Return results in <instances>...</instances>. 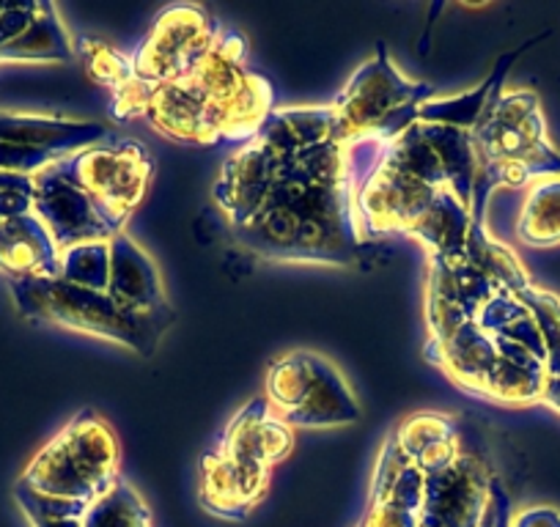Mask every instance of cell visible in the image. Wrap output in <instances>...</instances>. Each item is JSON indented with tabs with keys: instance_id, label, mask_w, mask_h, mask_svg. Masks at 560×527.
Listing matches in <instances>:
<instances>
[{
	"instance_id": "21",
	"label": "cell",
	"mask_w": 560,
	"mask_h": 527,
	"mask_svg": "<svg viewBox=\"0 0 560 527\" xmlns=\"http://www.w3.org/2000/svg\"><path fill=\"white\" fill-rule=\"evenodd\" d=\"M427 360L445 371L448 379L456 382V387L470 396H481L483 382L500 354L494 338L483 327H478V321H470L445 341H427Z\"/></svg>"
},
{
	"instance_id": "1",
	"label": "cell",
	"mask_w": 560,
	"mask_h": 527,
	"mask_svg": "<svg viewBox=\"0 0 560 527\" xmlns=\"http://www.w3.org/2000/svg\"><path fill=\"white\" fill-rule=\"evenodd\" d=\"M234 239L269 261H360L365 239L354 220L349 143L330 138L305 149Z\"/></svg>"
},
{
	"instance_id": "2",
	"label": "cell",
	"mask_w": 560,
	"mask_h": 527,
	"mask_svg": "<svg viewBox=\"0 0 560 527\" xmlns=\"http://www.w3.org/2000/svg\"><path fill=\"white\" fill-rule=\"evenodd\" d=\"M272 110V83L247 69V39L220 28L212 50L190 74L154 89L143 118L171 141L236 152L261 132Z\"/></svg>"
},
{
	"instance_id": "19",
	"label": "cell",
	"mask_w": 560,
	"mask_h": 527,
	"mask_svg": "<svg viewBox=\"0 0 560 527\" xmlns=\"http://www.w3.org/2000/svg\"><path fill=\"white\" fill-rule=\"evenodd\" d=\"M105 138L107 129L96 121H67V118L0 113V143L36 149V152H45L56 160L94 147Z\"/></svg>"
},
{
	"instance_id": "16",
	"label": "cell",
	"mask_w": 560,
	"mask_h": 527,
	"mask_svg": "<svg viewBox=\"0 0 560 527\" xmlns=\"http://www.w3.org/2000/svg\"><path fill=\"white\" fill-rule=\"evenodd\" d=\"M423 472L398 448L396 434L385 440L374 472L369 511L358 527H418Z\"/></svg>"
},
{
	"instance_id": "4",
	"label": "cell",
	"mask_w": 560,
	"mask_h": 527,
	"mask_svg": "<svg viewBox=\"0 0 560 527\" xmlns=\"http://www.w3.org/2000/svg\"><path fill=\"white\" fill-rule=\"evenodd\" d=\"M330 138H336L332 107L272 110L261 132L225 160L223 174L214 185V203L223 209L231 229L250 223L294 160L305 149Z\"/></svg>"
},
{
	"instance_id": "34",
	"label": "cell",
	"mask_w": 560,
	"mask_h": 527,
	"mask_svg": "<svg viewBox=\"0 0 560 527\" xmlns=\"http://www.w3.org/2000/svg\"><path fill=\"white\" fill-rule=\"evenodd\" d=\"M541 405H547L549 410H555L560 415V379H555V376H547L544 379V390H541Z\"/></svg>"
},
{
	"instance_id": "3",
	"label": "cell",
	"mask_w": 560,
	"mask_h": 527,
	"mask_svg": "<svg viewBox=\"0 0 560 527\" xmlns=\"http://www.w3.org/2000/svg\"><path fill=\"white\" fill-rule=\"evenodd\" d=\"M470 138L478 163L472 225H483L487 201L498 187H527L560 174V152L549 143L541 102L533 91L494 96L470 129Z\"/></svg>"
},
{
	"instance_id": "35",
	"label": "cell",
	"mask_w": 560,
	"mask_h": 527,
	"mask_svg": "<svg viewBox=\"0 0 560 527\" xmlns=\"http://www.w3.org/2000/svg\"><path fill=\"white\" fill-rule=\"evenodd\" d=\"M494 519H498V511H494V500H492V503H489L487 516H483V522L478 527H494Z\"/></svg>"
},
{
	"instance_id": "26",
	"label": "cell",
	"mask_w": 560,
	"mask_h": 527,
	"mask_svg": "<svg viewBox=\"0 0 560 527\" xmlns=\"http://www.w3.org/2000/svg\"><path fill=\"white\" fill-rule=\"evenodd\" d=\"M83 527H152V514L140 494L118 478L110 492L89 505Z\"/></svg>"
},
{
	"instance_id": "20",
	"label": "cell",
	"mask_w": 560,
	"mask_h": 527,
	"mask_svg": "<svg viewBox=\"0 0 560 527\" xmlns=\"http://www.w3.org/2000/svg\"><path fill=\"white\" fill-rule=\"evenodd\" d=\"M0 272L12 281L58 278L61 250L34 212L0 223Z\"/></svg>"
},
{
	"instance_id": "27",
	"label": "cell",
	"mask_w": 560,
	"mask_h": 527,
	"mask_svg": "<svg viewBox=\"0 0 560 527\" xmlns=\"http://www.w3.org/2000/svg\"><path fill=\"white\" fill-rule=\"evenodd\" d=\"M74 56L83 63L85 74H89L96 85H102V89H110L113 94L124 91L135 80L132 56H124L121 50L105 45V42L89 39V36H85V39H80L78 47H74Z\"/></svg>"
},
{
	"instance_id": "6",
	"label": "cell",
	"mask_w": 560,
	"mask_h": 527,
	"mask_svg": "<svg viewBox=\"0 0 560 527\" xmlns=\"http://www.w3.org/2000/svg\"><path fill=\"white\" fill-rule=\"evenodd\" d=\"M12 297L20 316L36 325L61 327V330L113 341L118 347L132 349L140 358H152L160 347V338L121 314L110 303L107 292L74 286L61 278H23V281H12Z\"/></svg>"
},
{
	"instance_id": "22",
	"label": "cell",
	"mask_w": 560,
	"mask_h": 527,
	"mask_svg": "<svg viewBox=\"0 0 560 527\" xmlns=\"http://www.w3.org/2000/svg\"><path fill=\"white\" fill-rule=\"evenodd\" d=\"M393 434H396L398 448L404 450V456L423 476L451 465L462 454L459 440H456V423L448 415H440V412L409 415Z\"/></svg>"
},
{
	"instance_id": "14",
	"label": "cell",
	"mask_w": 560,
	"mask_h": 527,
	"mask_svg": "<svg viewBox=\"0 0 560 527\" xmlns=\"http://www.w3.org/2000/svg\"><path fill=\"white\" fill-rule=\"evenodd\" d=\"M74 45L52 3H0V63H69Z\"/></svg>"
},
{
	"instance_id": "25",
	"label": "cell",
	"mask_w": 560,
	"mask_h": 527,
	"mask_svg": "<svg viewBox=\"0 0 560 527\" xmlns=\"http://www.w3.org/2000/svg\"><path fill=\"white\" fill-rule=\"evenodd\" d=\"M544 379H547V371L525 368V365H516L511 360L500 358L494 368L489 371L487 382H483L481 399L514 407L536 405L541 399Z\"/></svg>"
},
{
	"instance_id": "9",
	"label": "cell",
	"mask_w": 560,
	"mask_h": 527,
	"mask_svg": "<svg viewBox=\"0 0 560 527\" xmlns=\"http://www.w3.org/2000/svg\"><path fill=\"white\" fill-rule=\"evenodd\" d=\"M220 36L218 20L207 9L176 3L163 9L154 28L132 52L135 78L149 85H168L190 74Z\"/></svg>"
},
{
	"instance_id": "28",
	"label": "cell",
	"mask_w": 560,
	"mask_h": 527,
	"mask_svg": "<svg viewBox=\"0 0 560 527\" xmlns=\"http://www.w3.org/2000/svg\"><path fill=\"white\" fill-rule=\"evenodd\" d=\"M58 278L74 286L107 292L110 278V242H91L61 250V272Z\"/></svg>"
},
{
	"instance_id": "31",
	"label": "cell",
	"mask_w": 560,
	"mask_h": 527,
	"mask_svg": "<svg viewBox=\"0 0 560 527\" xmlns=\"http://www.w3.org/2000/svg\"><path fill=\"white\" fill-rule=\"evenodd\" d=\"M34 212V176L0 171V223Z\"/></svg>"
},
{
	"instance_id": "23",
	"label": "cell",
	"mask_w": 560,
	"mask_h": 527,
	"mask_svg": "<svg viewBox=\"0 0 560 527\" xmlns=\"http://www.w3.org/2000/svg\"><path fill=\"white\" fill-rule=\"evenodd\" d=\"M538 39H541V36H538ZM538 39L525 42V45L516 47V50L505 52V56L494 63L492 74H489V78L483 80L478 89L467 91V94H462V96H451V99L423 102V105L418 107V121L445 124V127H459V129H467V132H470V129L476 127L478 118L483 116V110L489 107V102H492L494 96L503 94V83H505V74H509L511 63H514L516 58L527 50V47L536 45Z\"/></svg>"
},
{
	"instance_id": "5",
	"label": "cell",
	"mask_w": 560,
	"mask_h": 527,
	"mask_svg": "<svg viewBox=\"0 0 560 527\" xmlns=\"http://www.w3.org/2000/svg\"><path fill=\"white\" fill-rule=\"evenodd\" d=\"M118 437L94 410H83L31 459L20 483L47 497L96 503L118 481Z\"/></svg>"
},
{
	"instance_id": "29",
	"label": "cell",
	"mask_w": 560,
	"mask_h": 527,
	"mask_svg": "<svg viewBox=\"0 0 560 527\" xmlns=\"http://www.w3.org/2000/svg\"><path fill=\"white\" fill-rule=\"evenodd\" d=\"M14 497L34 527H83V516L89 511V503L47 497V494L34 492L20 481L14 487Z\"/></svg>"
},
{
	"instance_id": "17",
	"label": "cell",
	"mask_w": 560,
	"mask_h": 527,
	"mask_svg": "<svg viewBox=\"0 0 560 527\" xmlns=\"http://www.w3.org/2000/svg\"><path fill=\"white\" fill-rule=\"evenodd\" d=\"M269 478L272 472L245 470L209 448L201 459V505L220 519H245L267 494Z\"/></svg>"
},
{
	"instance_id": "30",
	"label": "cell",
	"mask_w": 560,
	"mask_h": 527,
	"mask_svg": "<svg viewBox=\"0 0 560 527\" xmlns=\"http://www.w3.org/2000/svg\"><path fill=\"white\" fill-rule=\"evenodd\" d=\"M520 300L530 308L533 319H536L538 330H541L544 352H547L544 371H547V376L560 379V297L538 286H530L520 292Z\"/></svg>"
},
{
	"instance_id": "13",
	"label": "cell",
	"mask_w": 560,
	"mask_h": 527,
	"mask_svg": "<svg viewBox=\"0 0 560 527\" xmlns=\"http://www.w3.org/2000/svg\"><path fill=\"white\" fill-rule=\"evenodd\" d=\"M34 214L50 231L58 250L91 242H110L121 234L94 201L52 163L34 176Z\"/></svg>"
},
{
	"instance_id": "10",
	"label": "cell",
	"mask_w": 560,
	"mask_h": 527,
	"mask_svg": "<svg viewBox=\"0 0 560 527\" xmlns=\"http://www.w3.org/2000/svg\"><path fill=\"white\" fill-rule=\"evenodd\" d=\"M429 292L427 321L429 341H445L459 327L478 319L483 305L503 289L483 276L465 250L429 256Z\"/></svg>"
},
{
	"instance_id": "24",
	"label": "cell",
	"mask_w": 560,
	"mask_h": 527,
	"mask_svg": "<svg viewBox=\"0 0 560 527\" xmlns=\"http://www.w3.org/2000/svg\"><path fill=\"white\" fill-rule=\"evenodd\" d=\"M516 236L530 247L560 245V174L533 181L516 218Z\"/></svg>"
},
{
	"instance_id": "11",
	"label": "cell",
	"mask_w": 560,
	"mask_h": 527,
	"mask_svg": "<svg viewBox=\"0 0 560 527\" xmlns=\"http://www.w3.org/2000/svg\"><path fill=\"white\" fill-rule=\"evenodd\" d=\"M492 503V478L481 459L459 454L423 476L418 527H478Z\"/></svg>"
},
{
	"instance_id": "33",
	"label": "cell",
	"mask_w": 560,
	"mask_h": 527,
	"mask_svg": "<svg viewBox=\"0 0 560 527\" xmlns=\"http://www.w3.org/2000/svg\"><path fill=\"white\" fill-rule=\"evenodd\" d=\"M492 500H494V511H498V519H494V527H511V503L505 489L500 487L498 481H492Z\"/></svg>"
},
{
	"instance_id": "12",
	"label": "cell",
	"mask_w": 560,
	"mask_h": 527,
	"mask_svg": "<svg viewBox=\"0 0 560 527\" xmlns=\"http://www.w3.org/2000/svg\"><path fill=\"white\" fill-rule=\"evenodd\" d=\"M107 297L121 314L147 327L152 336L163 338L174 321V308L165 294L163 276L147 250H140L127 234L110 239V278Z\"/></svg>"
},
{
	"instance_id": "7",
	"label": "cell",
	"mask_w": 560,
	"mask_h": 527,
	"mask_svg": "<svg viewBox=\"0 0 560 527\" xmlns=\"http://www.w3.org/2000/svg\"><path fill=\"white\" fill-rule=\"evenodd\" d=\"M58 165L118 231H124L129 214L147 198L154 176V160L147 149L113 136L58 160Z\"/></svg>"
},
{
	"instance_id": "8",
	"label": "cell",
	"mask_w": 560,
	"mask_h": 527,
	"mask_svg": "<svg viewBox=\"0 0 560 527\" xmlns=\"http://www.w3.org/2000/svg\"><path fill=\"white\" fill-rule=\"evenodd\" d=\"M429 99H434L432 85L401 78L387 56V47L380 45L374 61H365L330 105L336 113V138L343 143L376 138L404 107L423 105Z\"/></svg>"
},
{
	"instance_id": "15",
	"label": "cell",
	"mask_w": 560,
	"mask_h": 527,
	"mask_svg": "<svg viewBox=\"0 0 560 527\" xmlns=\"http://www.w3.org/2000/svg\"><path fill=\"white\" fill-rule=\"evenodd\" d=\"M294 448V429L280 421L264 396L247 401L231 423L223 437L214 445L220 456L247 470L272 472L278 461L287 459Z\"/></svg>"
},
{
	"instance_id": "32",
	"label": "cell",
	"mask_w": 560,
	"mask_h": 527,
	"mask_svg": "<svg viewBox=\"0 0 560 527\" xmlns=\"http://www.w3.org/2000/svg\"><path fill=\"white\" fill-rule=\"evenodd\" d=\"M511 527H560V514L555 508H527L511 522Z\"/></svg>"
},
{
	"instance_id": "18",
	"label": "cell",
	"mask_w": 560,
	"mask_h": 527,
	"mask_svg": "<svg viewBox=\"0 0 560 527\" xmlns=\"http://www.w3.org/2000/svg\"><path fill=\"white\" fill-rule=\"evenodd\" d=\"M360 415H363V410L343 382L341 371L330 360L316 354L300 405L280 421L289 423L292 429H332L358 423Z\"/></svg>"
}]
</instances>
